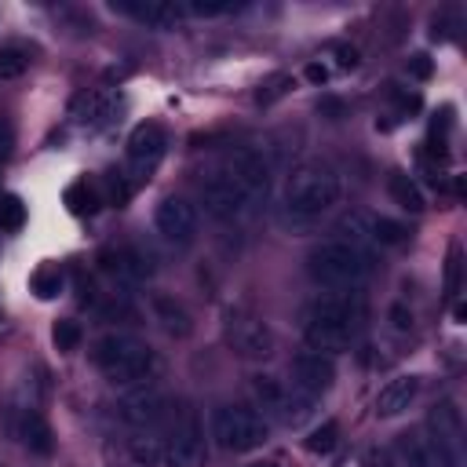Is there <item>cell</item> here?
Masks as SVG:
<instances>
[{
    "label": "cell",
    "mask_w": 467,
    "mask_h": 467,
    "mask_svg": "<svg viewBox=\"0 0 467 467\" xmlns=\"http://www.w3.org/2000/svg\"><path fill=\"white\" fill-rule=\"evenodd\" d=\"M339 193H343V182H339V171L321 161V157H310V161H299L288 179H285V193H281V219L285 226H314L325 212H332L339 204Z\"/></svg>",
    "instance_id": "1"
},
{
    "label": "cell",
    "mask_w": 467,
    "mask_h": 467,
    "mask_svg": "<svg viewBox=\"0 0 467 467\" xmlns=\"http://www.w3.org/2000/svg\"><path fill=\"white\" fill-rule=\"evenodd\" d=\"M358 325H361V299L350 288L314 296L303 306V339L317 354L347 350L358 336Z\"/></svg>",
    "instance_id": "2"
},
{
    "label": "cell",
    "mask_w": 467,
    "mask_h": 467,
    "mask_svg": "<svg viewBox=\"0 0 467 467\" xmlns=\"http://www.w3.org/2000/svg\"><path fill=\"white\" fill-rule=\"evenodd\" d=\"M372 266H376L372 252H365V248H358L350 241H339V237H328V241L314 244L310 255H306V274L317 285L336 288V292L358 288L372 274Z\"/></svg>",
    "instance_id": "3"
},
{
    "label": "cell",
    "mask_w": 467,
    "mask_h": 467,
    "mask_svg": "<svg viewBox=\"0 0 467 467\" xmlns=\"http://www.w3.org/2000/svg\"><path fill=\"white\" fill-rule=\"evenodd\" d=\"M91 361L95 368L117 383V387H131V383H142L150 372H153V350L139 339V336H128V332H109L95 343L91 350Z\"/></svg>",
    "instance_id": "4"
},
{
    "label": "cell",
    "mask_w": 467,
    "mask_h": 467,
    "mask_svg": "<svg viewBox=\"0 0 467 467\" xmlns=\"http://www.w3.org/2000/svg\"><path fill=\"white\" fill-rule=\"evenodd\" d=\"M266 434H270V423L259 409L219 405L212 412V438L230 452H252L266 441Z\"/></svg>",
    "instance_id": "5"
},
{
    "label": "cell",
    "mask_w": 467,
    "mask_h": 467,
    "mask_svg": "<svg viewBox=\"0 0 467 467\" xmlns=\"http://www.w3.org/2000/svg\"><path fill=\"white\" fill-rule=\"evenodd\" d=\"M252 398L266 416L281 420L285 427H303L314 416V401H317L274 376H252Z\"/></svg>",
    "instance_id": "6"
},
{
    "label": "cell",
    "mask_w": 467,
    "mask_h": 467,
    "mask_svg": "<svg viewBox=\"0 0 467 467\" xmlns=\"http://www.w3.org/2000/svg\"><path fill=\"white\" fill-rule=\"evenodd\" d=\"M336 234H339V241H350L365 252L394 248V244H405V237H409V230L398 219H387V215H376V212H347L336 223Z\"/></svg>",
    "instance_id": "7"
},
{
    "label": "cell",
    "mask_w": 467,
    "mask_h": 467,
    "mask_svg": "<svg viewBox=\"0 0 467 467\" xmlns=\"http://www.w3.org/2000/svg\"><path fill=\"white\" fill-rule=\"evenodd\" d=\"M223 171L241 186V193L248 197V204L266 201V193H270V161L263 157V150H255V146L230 150Z\"/></svg>",
    "instance_id": "8"
},
{
    "label": "cell",
    "mask_w": 467,
    "mask_h": 467,
    "mask_svg": "<svg viewBox=\"0 0 467 467\" xmlns=\"http://www.w3.org/2000/svg\"><path fill=\"white\" fill-rule=\"evenodd\" d=\"M226 343L244 358V361H263L274 354V332L263 317L248 310H230L226 317Z\"/></svg>",
    "instance_id": "9"
},
{
    "label": "cell",
    "mask_w": 467,
    "mask_h": 467,
    "mask_svg": "<svg viewBox=\"0 0 467 467\" xmlns=\"http://www.w3.org/2000/svg\"><path fill=\"white\" fill-rule=\"evenodd\" d=\"M164 150H168V135H164V128L153 124V120L139 124V128L128 135V171H131V186L142 182V179H150V175L157 171Z\"/></svg>",
    "instance_id": "10"
},
{
    "label": "cell",
    "mask_w": 467,
    "mask_h": 467,
    "mask_svg": "<svg viewBox=\"0 0 467 467\" xmlns=\"http://www.w3.org/2000/svg\"><path fill=\"white\" fill-rule=\"evenodd\" d=\"M164 409H168V398H164V390H161L157 383H150V379L131 383V387L120 394V401H117L120 420L131 423V427H150V423H157V420L164 416Z\"/></svg>",
    "instance_id": "11"
},
{
    "label": "cell",
    "mask_w": 467,
    "mask_h": 467,
    "mask_svg": "<svg viewBox=\"0 0 467 467\" xmlns=\"http://www.w3.org/2000/svg\"><path fill=\"white\" fill-rule=\"evenodd\" d=\"M164 467H204V431L193 412H182L164 449Z\"/></svg>",
    "instance_id": "12"
},
{
    "label": "cell",
    "mask_w": 467,
    "mask_h": 467,
    "mask_svg": "<svg viewBox=\"0 0 467 467\" xmlns=\"http://www.w3.org/2000/svg\"><path fill=\"white\" fill-rule=\"evenodd\" d=\"M201 204L208 215L215 219H237L244 208H248V197L241 193V186L226 175V171H212L204 182H201Z\"/></svg>",
    "instance_id": "13"
},
{
    "label": "cell",
    "mask_w": 467,
    "mask_h": 467,
    "mask_svg": "<svg viewBox=\"0 0 467 467\" xmlns=\"http://www.w3.org/2000/svg\"><path fill=\"white\" fill-rule=\"evenodd\" d=\"M153 226H157V234H161L164 241H171V244H190V241L197 237V212H193V204L182 201V197H164V201L157 204V212H153Z\"/></svg>",
    "instance_id": "14"
},
{
    "label": "cell",
    "mask_w": 467,
    "mask_h": 467,
    "mask_svg": "<svg viewBox=\"0 0 467 467\" xmlns=\"http://www.w3.org/2000/svg\"><path fill=\"white\" fill-rule=\"evenodd\" d=\"M332 379H336V365H332L328 354L299 350V354L292 358V387H296V390L317 398V394H325V390L332 387Z\"/></svg>",
    "instance_id": "15"
},
{
    "label": "cell",
    "mask_w": 467,
    "mask_h": 467,
    "mask_svg": "<svg viewBox=\"0 0 467 467\" xmlns=\"http://www.w3.org/2000/svg\"><path fill=\"white\" fill-rule=\"evenodd\" d=\"M113 11L150 26V29H175L186 18V7L175 0H113Z\"/></svg>",
    "instance_id": "16"
},
{
    "label": "cell",
    "mask_w": 467,
    "mask_h": 467,
    "mask_svg": "<svg viewBox=\"0 0 467 467\" xmlns=\"http://www.w3.org/2000/svg\"><path fill=\"white\" fill-rule=\"evenodd\" d=\"M11 431L33 456H51L55 452V431H51V423L44 420V412L36 405H22L11 420Z\"/></svg>",
    "instance_id": "17"
},
{
    "label": "cell",
    "mask_w": 467,
    "mask_h": 467,
    "mask_svg": "<svg viewBox=\"0 0 467 467\" xmlns=\"http://www.w3.org/2000/svg\"><path fill=\"white\" fill-rule=\"evenodd\" d=\"M99 263H102V270H106L113 281H120V285H142V281L153 274L150 255L139 252V248H128V244L106 248V252L99 255Z\"/></svg>",
    "instance_id": "18"
},
{
    "label": "cell",
    "mask_w": 467,
    "mask_h": 467,
    "mask_svg": "<svg viewBox=\"0 0 467 467\" xmlns=\"http://www.w3.org/2000/svg\"><path fill=\"white\" fill-rule=\"evenodd\" d=\"M113 109H117V95L106 91V88H91V91H80L73 102H69V117L84 128H102L113 120Z\"/></svg>",
    "instance_id": "19"
},
{
    "label": "cell",
    "mask_w": 467,
    "mask_h": 467,
    "mask_svg": "<svg viewBox=\"0 0 467 467\" xmlns=\"http://www.w3.org/2000/svg\"><path fill=\"white\" fill-rule=\"evenodd\" d=\"M427 434H434V438H441L445 445H452V449L463 452V434H467V427H463V412H460V405H456L452 398H441V401L427 412Z\"/></svg>",
    "instance_id": "20"
},
{
    "label": "cell",
    "mask_w": 467,
    "mask_h": 467,
    "mask_svg": "<svg viewBox=\"0 0 467 467\" xmlns=\"http://www.w3.org/2000/svg\"><path fill=\"white\" fill-rule=\"evenodd\" d=\"M416 394H420V379H416V376H394V379H387V383L379 387V394H376V412H379V416H401V412L416 401Z\"/></svg>",
    "instance_id": "21"
},
{
    "label": "cell",
    "mask_w": 467,
    "mask_h": 467,
    "mask_svg": "<svg viewBox=\"0 0 467 467\" xmlns=\"http://www.w3.org/2000/svg\"><path fill=\"white\" fill-rule=\"evenodd\" d=\"M398 456L405 460V467H438V449L427 431H405L398 438Z\"/></svg>",
    "instance_id": "22"
},
{
    "label": "cell",
    "mask_w": 467,
    "mask_h": 467,
    "mask_svg": "<svg viewBox=\"0 0 467 467\" xmlns=\"http://www.w3.org/2000/svg\"><path fill=\"white\" fill-rule=\"evenodd\" d=\"M150 306H153V317L164 325V332L168 336H190V314H186V306L179 303V299H171V296H164V292H157L153 299H150Z\"/></svg>",
    "instance_id": "23"
},
{
    "label": "cell",
    "mask_w": 467,
    "mask_h": 467,
    "mask_svg": "<svg viewBox=\"0 0 467 467\" xmlns=\"http://www.w3.org/2000/svg\"><path fill=\"white\" fill-rule=\"evenodd\" d=\"M387 193H390L405 212H423V208H427L423 190H420L416 179L405 175V171H390V175H387Z\"/></svg>",
    "instance_id": "24"
},
{
    "label": "cell",
    "mask_w": 467,
    "mask_h": 467,
    "mask_svg": "<svg viewBox=\"0 0 467 467\" xmlns=\"http://www.w3.org/2000/svg\"><path fill=\"white\" fill-rule=\"evenodd\" d=\"M66 204H69L73 215H91V212H99V204H106V201H102V193H99L95 182L77 179V182L66 190Z\"/></svg>",
    "instance_id": "25"
},
{
    "label": "cell",
    "mask_w": 467,
    "mask_h": 467,
    "mask_svg": "<svg viewBox=\"0 0 467 467\" xmlns=\"http://www.w3.org/2000/svg\"><path fill=\"white\" fill-rule=\"evenodd\" d=\"M128 456H131L139 467H157V463L164 460V445H161V438H153V434H135V438L128 441Z\"/></svg>",
    "instance_id": "26"
},
{
    "label": "cell",
    "mask_w": 467,
    "mask_h": 467,
    "mask_svg": "<svg viewBox=\"0 0 467 467\" xmlns=\"http://www.w3.org/2000/svg\"><path fill=\"white\" fill-rule=\"evenodd\" d=\"M29 69V51L22 44H0V80H18Z\"/></svg>",
    "instance_id": "27"
},
{
    "label": "cell",
    "mask_w": 467,
    "mask_h": 467,
    "mask_svg": "<svg viewBox=\"0 0 467 467\" xmlns=\"http://www.w3.org/2000/svg\"><path fill=\"white\" fill-rule=\"evenodd\" d=\"M292 88H296V77H292V73H270V77L259 84L255 102H259V106H274V102L285 99Z\"/></svg>",
    "instance_id": "28"
},
{
    "label": "cell",
    "mask_w": 467,
    "mask_h": 467,
    "mask_svg": "<svg viewBox=\"0 0 467 467\" xmlns=\"http://www.w3.org/2000/svg\"><path fill=\"white\" fill-rule=\"evenodd\" d=\"M26 226V201L18 193L0 197V230L4 234H18Z\"/></svg>",
    "instance_id": "29"
},
{
    "label": "cell",
    "mask_w": 467,
    "mask_h": 467,
    "mask_svg": "<svg viewBox=\"0 0 467 467\" xmlns=\"http://www.w3.org/2000/svg\"><path fill=\"white\" fill-rule=\"evenodd\" d=\"M51 339H55V347H58L62 354H69V350L80 347L84 328H80V321H73V317H58V321L51 325Z\"/></svg>",
    "instance_id": "30"
},
{
    "label": "cell",
    "mask_w": 467,
    "mask_h": 467,
    "mask_svg": "<svg viewBox=\"0 0 467 467\" xmlns=\"http://www.w3.org/2000/svg\"><path fill=\"white\" fill-rule=\"evenodd\" d=\"M33 292H36V299H55L62 292V270L58 266H40L33 274Z\"/></svg>",
    "instance_id": "31"
},
{
    "label": "cell",
    "mask_w": 467,
    "mask_h": 467,
    "mask_svg": "<svg viewBox=\"0 0 467 467\" xmlns=\"http://www.w3.org/2000/svg\"><path fill=\"white\" fill-rule=\"evenodd\" d=\"M336 445H339V423H332V420H328V423H321V427L306 438V449H310V452H317V456H328Z\"/></svg>",
    "instance_id": "32"
},
{
    "label": "cell",
    "mask_w": 467,
    "mask_h": 467,
    "mask_svg": "<svg viewBox=\"0 0 467 467\" xmlns=\"http://www.w3.org/2000/svg\"><path fill=\"white\" fill-rule=\"evenodd\" d=\"M182 7H186V15L215 18V15H230V11H237L241 4H234V0H186Z\"/></svg>",
    "instance_id": "33"
},
{
    "label": "cell",
    "mask_w": 467,
    "mask_h": 467,
    "mask_svg": "<svg viewBox=\"0 0 467 467\" xmlns=\"http://www.w3.org/2000/svg\"><path fill=\"white\" fill-rule=\"evenodd\" d=\"M131 179H124V171H109L106 175V204H117V208H124L128 204V197H131Z\"/></svg>",
    "instance_id": "34"
},
{
    "label": "cell",
    "mask_w": 467,
    "mask_h": 467,
    "mask_svg": "<svg viewBox=\"0 0 467 467\" xmlns=\"http://www.w3.org/2000/svg\"><path fill=\"white\" fill-rule=\"evenodd\" d=\"M445 288L460 292V248H449V266H445Z\"/></svg>",
    "instance_id": "35"
},
{
    "label": "cell",
    "mask_w": 467,
    "mask_h": 467,
    "mask_svg": "<svg viewBox=\"0 0 467 467\" xmlns=\"http://www.w3.org/2000/svg\"><path fill=\"white\" fill-rule=\"evenodd\" d=\"M358 62H361V55H358L354 44H336V66L339 69H354Z\"/></svg>",
    "instance_id": "36"
},
{
    "label": "cell",
    "mask_w": 467,
    "mask_h": 467,
    "mask_svg": "<svg viewBox=\"0 0 467 467\" xmlns=\"http://www.w3.org/2000/svg\"><path fill=\"white\" fill-rule=\"evenodd\" d=\"M409 73H412L416 80H427V77L434 73V62H431L427 55H412V58H409Z\"/></svg>",
    "instance_id": "37"
},
{
    "label": "cell",
    "mask_w": 467,
    "mask_h": 467,
    "mask_svg": "<svg viewBox=\"0 0 467 467\" xmlns=\"http://www.w3.org/2000/svg\"><path fill=\"white\" fill-rule=\"evenodd\" d=\"M390 325H394L398 332H409V328H412V314L398 303V306H390Z\"/></svg>",
    "instance_id": "38"
},
{
    "label": "cell",
    "mask_w": 467,
    "mask_h": 467,
    "mask_svg": "<svg viewBox=\"0 0 467 467\" xmlns=\"http://www.w3.org/2000/svg\"><path fill=\"white\" fill-rule=\"evenodd\" d=\"M11 146H15V131H11V124L0 117V161L11 157Z\"/></svg>",
    "instance_id": "39"
},
{
    "label": "cell",
    "mask_w": 467,
    "mask_h": 467,
    "mask_svg": "<svg viewBox=\"0 0 467 467\" xmlns=\"http://www.w3.org/2000/svg\"><path fill=\"white\" fill-rule=\"evenodd\" d=\"M306 80H310V84H325V80H328V66H325V62H310V66H306Z\"/></svg>",
    "instance_id": "40"
},
{
    "label": "cell",
    "mask_w": 467,
    "mask_h": 467,
    "mask_svg": "<svg viewBox=\"0 0 467 467\" xmlns=\"http://www.w3.org/2000/svg\"><path fill=\"white\" fill-rule=\"evenodd\" d=\"M321 109H325V113H336V117H339V113H343V106H339V102H325V106H321Z\"/></svg>",
    "instance_id": "41"
},
{
    "label": "cell",
    "mask_w": 467,
    "mask_h": 467,
    "mask_svg": "<svg viewBox=\"0 0 467 467\" xmlns=\"http://www.w3.org/2000/svg\"><path fill=\"white\" fill-rule=\"evenodd\" d=\"M248 467H277V463H248Z\"/></svg>",
    "instance_id": "42"
},
{
    "label": "cell",
    "mask_w": 467,
    "mask_h": 467,
    "mask_svg": "<svg viewBox=\"0 0 467 467\" xmlns=\"http://www.w3.org/2000/svg\"><path fill=\"white\" fill-rule=\"evenodd\" d=\"M379 467H387V463H379Z\"/></svg>",
    "instance_id": "43"
}]
</instances>
